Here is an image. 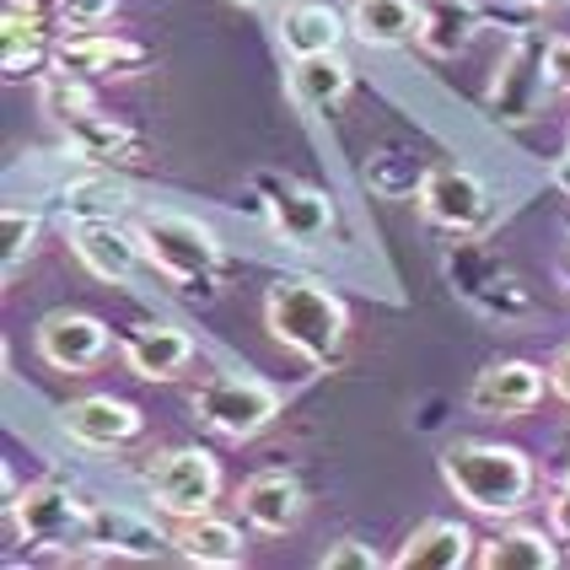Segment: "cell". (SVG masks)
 Masks as SVG:
<instances>
[{
  "instance_id": "14",
  "label": "cell",
  "mask_w": 570,
  "mask_h": 570,
  "mask_svg": "<svg viewBox=\"0 0 570 570\" xmlns=\"http://www.w3.org/2000/svg\"><path fill=\"white\" fill-rule=\"evenodd\" d=\"M70 254L87 264V275H97V281H108V285H125L135 275V264L146 258V248H140L135 232H125V226H114V222H76Z\"/></svg>"
},
{
  "instance_id": "9",
  "label": "cell",
  "mask_w": 570,
  "mask_h": 570,
  "mask_svg": "<svg viewBox=\"0 0 570 570\" xmlns=\"http://www.w3.org/2000/svg\"><path fill=\"white\" fill-rule=\"evenodd\" d=\"M38 355L55 366V372H92L97 361L108 355V323L92 313H49L38 323Z\"/></svg>"
},
{
  "instance_id": "25",
  "label": "cell",
  "mask_w": 570,
  "mask_h": 570,
  "mask_svg": "<svg viewBox=\"0 0 570 570\" xmlns=\"http://www.w3.org/2000/svg\"><path fill=\"white\" fill-rule=\"evenodd\" d=\"M425 6V22H420V49L436 55V60H452L474 43L479 32V6L474 0H420Z\"/></svg>"
},
{
  "instance_id": "16",
  "label": "cell",
  "mask_w": 570,
  "mask_h": 570,
  "mask_svg": "<svg viewBox=\"0 0 570 570\" xmlns=\"http://www.w3.org/2000/svg\"><path fill=\"white\" fill-rule=\"evenodd\" d=\"M237 507L248 517V528H258V533H291L302 522V484L285 469H264V474L243 484Z\"/></svg>"
},
{
  "instance_id": "24",
  "label": "cell",
  "mask_w": 570,
  "mask_h": 570,
  "mask_svg": "<svg viewBox=\"0 0 570 570\" xmlns=\"http://www.w3.org/2000/svg\"><path fill=\"white\" fill-rule=\"evenodd\" d=\"M65 140H70V151L87 161H102V167H114V161H140V140L129 135L125 125H114L108 114H76V119H65Z\"/></svg>"
},
{
  "instance_id": "5",
  "label": "cell",
  "mask_w": 570,
  "mask_h": 570,
  "mask_svg": "<svg viewBox=\"0 0 570 570\" xmlns=\"http://www.w3.org/2000/svg\"><path fill=\"white\" fill-rule=\"evenodd\" d=\"M194 414H199L210 431L232 436V442H254L264 425H275L281 393H275L264 377H237V372H226V377H210V382L194 387Z\"/></svg>"
},
{
  "instance_id": "38",
  "label": "cell",
  "mask_w": 570,
  "mask_h": 570,
  "mask_svg": "<svg viewBox=\"0 0 570 570\" xmlns=\"http://www.w3.org/2000/svg\"><path fill=\"white\" fill-rule=\"evenodd\" d=\"M566 479H570V474H566Z\"/></svg>"
},
{
  "instance_id": "10",
  "label": "cell",
  "mask_w": 570,
  "mask_h": 570,
  "mask_svg": "<svg viewBox=\"0 0 570 570\" xmlns=\"http://www.w3.org/2000/svg\"><path fill=\"white\" fill-rule=\"evenodd\" d=\"M60 425L70 442L81 446H125L140 436V410L129 399H114V393H87V399H70L60 410Z\"/></svg>"
},
{
  "instance_id": "26",
  "label": "cell",
  "mask_w": 570,
  "mask_h": 570,
  "mask_svg": "<svg viewBox=\"0 0 570 570\" xmlns=\"http://www.w3.org/2000/svg\"><path fill=\"white\" fill-rule=\"evenodd\" d=\"M479 566L484 570H554L560 566V549L549 543L543 528H507L479 549Z\"/></svg>"
},
{
  "instance_id": "7",
  "label": "cell",
  "mask_w": 570,
  "mask_h": 570,
  "mask_svg": "<svg viewBox=\"0 0 570 570\" xmlns=\"http://www.w3.org/2000/svg\"><path fill=\"white\" fill-rule=\"evenodd\" d=\"M549 87H554V81H549V38L522 32V38L511 43L495 87H490V114L507 119V125H528V119L539 114V102Z\"/></svg>"
},
{
  "instance_id": "21",
  "label": "cell",
  "mask_w": 570,
  "mask_h": 570,
  "mask_svg": "<svg viewBox=\"0 0 570 570\" xmlns=\"http://www.w3.org/2000/svg\"><path fill=\"white\" fill-rule=\"evenodd\" d=\"M167 533L151 528L146 517H135L125 507H92V549L102 554H119V560H157L167 549Z\"/></svg>"
},
{
  "instance_id": "28",
  "label": "cell",
  "mask_w": 570,
  "mask_h": 570,
  "mask_svg": "<svg viewBox=\"0 0 570 570\" xmlns=\"http://www.w3.org/2000/svg\"><path fill=\"white\" fill-rule=\"evenodd\" d=\"M38 97H43V114H55L60 125L65 119H76V114H87V108H97L87 76H70V70H49L43 87H38Z\"/></svg>"
},
{
  "instance_id": "29",
  "label": "cell",
  "mask_w": 570,
  "mask_h": 570,
  "mask_svg": "<svg viewBox=\"0 0 570 570\" xmlns=\"http://www.w3.org/2000/svg\"><path fill=\"white\" fill-rule=\"evenodd\" d=\"M317 566L323 570H382V554L361 539H340V543H328V554Z\"/></svg>"
},
{
  "instance_id": "1",
  "label": "cell",
  "mask_w": 570,
  "mask_h": 570,
  "mask_svg": "<svg viewBox=\"0 0 570 570\" xmlns=\"http://www.w3.org/2000/svg\"><path fill=\"white\" fill-rule=\"evenodd\" d=\"M442 479L479 517H517L533 495V463L507 442H452L442 452Z\"/></svg>"
},
{
  "instance_id": "3",
  "label": "cell",
  "mask_w": 570,
  "mask_h": 570,
  "mask_svg": "<svg viewBox=\"0 0 570 570\" xmlns=\"http://www.w3.org/2000/svg\"><path fill=\"white\" fill-rule=\"evenodd\" d=\"M11 533L43 554H76L92 549V507L76 501L65 484H28L22 495L6 501Z\"/></svg>"
},
{
  "instance_id": "30",
  "label": "cell",
  "mask_w": 570,
  "mask_h": 570,
  "mask_svg": "<svg viewBox=\"0 0 570 570\" xmlns=\"http://www.w3.org/2000/svg\"><path fill=\"white\" fill-rule=\"evenodd\" d=\"M55 11L65 28H102L119 11V0H55Z\"/></svg>"
},
{
  "instance_id": "31",
  "label": "cell",
  "mask_w": 570,
  "mask_h": 570,
  "mask_svg": "<svg viewBox=\"0 0 570 570\" xmlns=\"http://www.w3.org/2000/svg\"><path fill=\"white\" fill-rule=\"evenodd\" d=\"M549 81L554 92H570V38H549Z\"/></svg>"
},
{
  "instance_id": "27",
  "label": "cell",
  "mask_w": 570,
  "mask_h": 570,
  "mask_svg": "<svg viewBox=\"0 0 570 570\" xmlns=\"http://www.w3.org/2000/svg\"><path fill=\"white\" fill-rule=\"evenodd\" d=\"M0 232H6V248H0V275L6 281H17V269L32 258L38 248V216L22 210V205H6V216H0Z\"/></svg>"
},
{
  "instance_id": "13",
  "label": "cell",
  "mask_w": 570,
  "mask_h": 570,
  "mask_svg": "<svg viewBox=\"0 0 570 570\" xmlns=\"http://www.w3.org/2000/svg\"><path fill=\"white\" fill-rule=\"evenodd\" d=\"M140 65H146V49L119 32L81 28L55 43V70H70V76H135Z\"/></svg>"
},
{
  "instance_id": "2",
  "label": "cell",
  "mask_w": 570,
  "mask_h": 570,
  "mask_svg": "<svg viewBox=\"0 0 570 570\" xmlns=\"http://www.w3.org/2000/svg\"><path fill=\"white\" fill-rule=\"evenodd\" d=\"M264 328H269L285 350H296L302 361L328 366V361H340V350H345L350 313L328 285L296 281V275H291V281H275L264 291Z\"/></svg>"
},
{
  "instance_id": "22",
  "label": "cell",
  "mask_w": 570,
  "mask_h": 570,
  "mask_svg": "<svg viewBox=\"0 0 570 570\" xmlns=\"http://www.w3.org/2000/svg\"><path fill=\"white\" fill-rule=\"evenodd\" d=\"M173 543H178V554L189 560V566H216V570H232L243 566V533L232 528V522H222L216 511H199V517H184L178 522V533H173Z\"/></svg>"
},
{
  "instance_id": "8",
  "label": "cell",
  "mask_w": 570,
  "mask_h": 570,
  "mask_svg": "<svg viewBox=\"0 0 570 570\" xmlns=\"http://www.w3.org/2000/svg\"><path fill=\"white\" fill-rule=\"evenodd\" d=\"M420 216L431 226H446L458 237H474L479 226L490 222V194L469 167H431L420 178Z\"/></svg>"
},
{
  "instance_id": "4",
  "label": "cell",
  "mask_w": 570,
  "mask_h": 570,
  "mask_svg": "<svg viewBox=\"0 0 570 570\" xmlns=\"http://www.w3.org/2000/svg\"><path fill=\"white\" fill-rule=\"evenodd\" d=\"M135 237H140L146 258H151L173 285H184V291H210L216 269H222V243L210 237V226L157 210V216H146V222L135 226Z\"/></svg>"
},
{
  "instance_id": "20",
  "label": "cell",
  "mask_w": 570,
  "mask_h": 570,
  "mask_svg": "<svg viewBox=\"0 0 570 570\" xmlns=\"http://www.w3.org/2000/svg\"><path fill=\"white\" fill-rule=\"evenodd\" d=\"M43 6L38 0H6V22H0V65L11 81L32 76L38 65L49 60L43 49Z\"/></svg>"
},
{
  "instance_id": "35",
  "label": "cell",
  "mask_w": 570,
  "mask_h": 570,
  "mask_svg": "<svg viewBox=\"0 0 570 570\" xmlns=\"http://www.w3.org/2000/svg\"><path fill=\"white\" fill-rule=\"evenodd\" d=\"M232 6H248V11H258V6H269V0H232Z\"/></svg>"
},
{
  "instance_id": "17",
  "label": "cell",
  "mask_w": 570,
  "mask_h": 570,
  "mask_svg": "<svg viewBox=\"0 0 570 570\" xmlns=\"http://www.w3.org/2000/svg\"><path fill=\"white\" fill-rule=\"evenodd\" d=\"M194 361V340L173 323H146L125 340V366L146 382H173Z\"/></svg>"
},
{
  "instance_id": "18",
  "label": "cell",
  "mask_w": 570,
  "mask_h": 570,
  "mask_svg": "<svg viewBox=\"0 0 570 570\" xmlns=\"http://www.w3.org/2000/svg\"><path fill=\"white\" fill-rule=\"evenodd\" d=\"M420 22H425V6H420V0H355V6H350V32H355L366 49H404V43H420Z\"/></svg>"
},
{
  "instance_id": "6",
  "label": "cell",
  "mask_w": 570,
  "mask_h": 570,
  "mask_svg": "<svg viewBox=\"0 0 570 570\" xmlns=\"http://www.w3.org/2000/svg\"><path fill=\"white\" fill-rule=\"evenodd\" d=\"M151 501L167 517H199L222 501V463L205 446H173L151 463Z\"/></svg>"
},
{
  "instance_id": "34",
  "label": "cell",
  "mask_w": 570,
  "mask_h": 570,
  "mask_svg": "<svg viewBox=\"0 0 570 570\" xmlns=\"http://www.w3.org/2000/svg\"><path fill=\"white\" fill-rule=\"evenodd\" d=\"M560 189H570V151L560 157Z\"/></svg>"
},
{
  "instance_id": "15",
  "label": "cell",
  "mask_w": 570,
  "mask_h": 570,
  "mask_svg": "<svg viewBox=\"0 0 570 570\" xmlns=\"http://www.w3.org/2000/svg\"><path fill=\"white\" fill-rule=\"evenodd\" d=\"M474 554V533L463 528V522H446V517H431V522H420L404 549L393 554V566L399 570H463Z\"/></svg>"
},
{
  "instance_id": "32",
  "label": "cell",
  "mask_w": 570,
  "mask_h": 570,
  "mask_svg": "<svg viewBox=\"0 0 570 570\" xmlns=\"http://www.w3.org/2000/svg\"><path fill=\"white\" fill-rule=\"evenodd\" d=\"M549 528H554V539L570 543V479H566V490L549 501Z\"/></svg>"
},
{
  "instance_id": "23",
  "label": "cell",
  "mask_w": 570,
  "mask_h": 570,
  "mask_svg": "<svg viewBox=\"0 0 570 570\" xmlns=\"http://www.w3.org/2000/svg\"><path fill=\"white\" fill-rule=\"evenodd\" d=\"M350 32V17H340L328 0H307V6H291L281 17V43L285 55H328L340 49V38Z\"/></svg>"
},
{
  "instance_id": "37",
  "label": "cell",
  "mask_w": 570,
  "mask_h": 570,
  "mask_svg": "<svg viewBox=\"0 0 570 570\" xmlns=\"http://www.w3.org/2000/svg\"><path fill=\"white\" fill-rule=\"evenodd\" d=\"M566 566H570V560H566Z\"/></svg>"
},
{
  "instance_id": "33",
  "label": "cell",
  "mask_w": 570,
  "mask_h": 570,
  "mask_svg": "<svg viewBox=\"0 0 570 570\" xmlns=\"http://www.w3.org/2000/svg\"><path fill=\"white\" fill-rule=\"evenodd\" d=\"M549 387H554V393L570 404V345L554 355V366H549Z\"/></svg>"
},
{
  "instance_id": "19",
  "label": "cell",
  "mask_w": 570,
  "mask_h": 570,
  "mask_svg": "<svg viewBox=\"0 0 570 570\" xmlns=\"http://www.w3.org/2000/svg\"><path fill=\"white\" fill-rule=\"evenodd\" d=\"M350 81H355V70H350V60L340 49H328V55H296L291 60V97L307 114H334L350 97Z\"/></svg>"
},
{
  "instance_id": "11",
  "label": "cell",
  "mask_w": 570,
  "mask_h": 570,
  "mask_svg": "<svg viewBox=\"0 0 570 570\" xmlns=\"http://www.w3.org/2000/svg\"><path fill=\"white\" fill-rule=\"evenodd\" d=\"M543 387H549L543 366H533V361H495V366H484V372L474 377V387H469V404H474L479 414L511 420V414L533 410V404L543 399Z\"/></svg>"
},
{
  "instance_id": "36",
  "label": "cell",
  "mask_w": 570,
  "mask_h": 570,
  "mask_svg": "<svg viewBox=\"0 0 570 570\" xmlns=\"http://www.w3.org/2000/svg\"><path fill=\"white\" fill-rule=\"evenodd\" d=\"M528 6H560V0H528Z\"/></svg>"
},
{
  "instance_id": "12",
  "label": "cell",
  "mask_w": 570,
  "mask_h": 570,
  "mask_svg": "<svg viewBox=\"0 0 570 570\" xmlns=\"http://www.w3.org/2000/svg\"><path fill=\"white\" fill-rule=\"evenodd\" d=\"M264 210H269V226L281 232L285 243H296V248H317L328 232H334V205H328V194L307 189V184H269V199H264Z\"/></svg>"
}]
</instances>
